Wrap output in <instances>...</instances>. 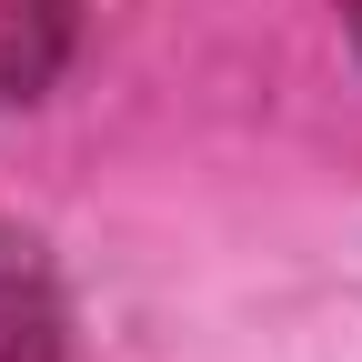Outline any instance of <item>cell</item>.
<instances>
[{"label": "cell", "instance_id": "3", "mask_svg": "<svg viewBox=\"0 0 362 362\" xmlns=\"http://www.w3.org/2000/svg\"><path fill=\"white\" fill-rule=\"evenodd\" d=\"M342 21H352V40H362V0H342Z\"/></svg>", "mask_w": 362, "mask_h": 362}, {"label": "cell", "instance_id": "1", "mask_svg": "<svg viewBox=\"0 0 362 362\" xmlns=\"http://www.w3.org/2000/svg\"><path fill=\"white\" fill-rule=\"evenodd\" d=\"M61 352V282L21 232H0V362H51Z\"/></svg>", "mask_w": 362, "mask_h": 362}, {"label": "cell", "instance_id": "2", "mask_svg": "<svg viewBox=\"0 0 362 362\" xmlns=\"http://www.w3.org/2000/svg\"><path fill=\"white\" fill-rule=\"evenodd\" d=\"M71 30H81V0H0V111L61 71Z\"/></svg>", "mask_w": 362, "mask_h": 362}]
</instances>
